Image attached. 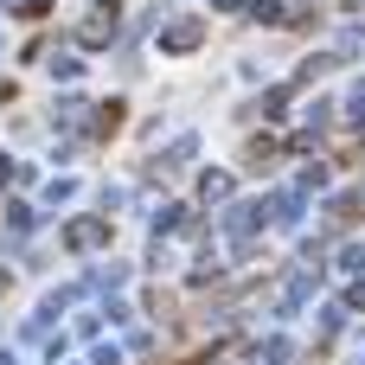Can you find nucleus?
Here are the masks:
<instances>
[{
	"label": "nucleus",
	"mask_w": 365,
	"mask_h": 365,
	"mask_svg": "<svg viewBox=\"0 0 365 365\" xmlns=\"http://www.w3.org/2000/svg\"><path fill=\"white\" fill-rule=\"evenodd\" d=\"M115 26H122V19H115V6H96V13L77 26V45H109V38H115Z\"/></svg>",
	"instance_id": "nucleus-1"
},
{
	"label": "nucleus",
	"mask_w": 365,
	"mask_h": 365,
	"mask_svg": "<svg viewBox=\"0 0 365 365\" xmlns=\"http://www.w3.org/2000/svg\"><path fill=\"white\" fill-rule=\"evenodd\" d=\"M250 13H257V19H269V26H282V19H289V6H282V0H250Z\"/></svg>",
	"instance_id": "nucleus-8"
},
{
	"label": "nucleus",
	"mask_w": 365,
	"mask_h": 365,
	"mask_svg": "<svg viewBox=\"0 0 365 365\" xmlns=\"http://www.w3.org/2000/svg\"><path fill=\"white\" fill-rule=\"evenodd\" d=\"M276 225H302V192H282L276 199Z\"/></svg>",
	"instance_id": "nucleus-6"
},
{
	"label": "nucleus",
	"mask_w": 365,
	"mask_h": 365,
	"mask_svg": "<svg viewBox=\"0 0 365 365\" xmlns=\"http://www.w3.org/2000/svg\"><path fill=\"white\" fill-rule=\"evenodd\" d=\"M340 58H365V32H359V26L340 32Z\"/></svg>",
	"instance_id": "nucleus-9"
},
{
	"label": "nucleus",
	"mask_w": 365,
	"mask_h": 365,
	"mask_svg": "<svg viewBox=\"0 0 365 365\" xmlns=\"http://www.w3.org/2000/svg\"><path fill=\"white\" fill-rule=\"evenodd\" d=\"M257 218H263V205H231V218H225V231H231L237 244H250V231H257Z\"/></svg>",
	"instance_id": "nucleus-4"
},
{
	"label": "nucleus",
	"mask_w": 365,
	"mask_h": 365,
	"mask_svg": "<svg viewBox=\"0 0 365 365\" xmlns=\"http://www.w3.org/2000/svg\"><path fill=\"white\" fill-rule=\"evenodd\" d=\"M346 115H353V122H365V83L353 90V96H346Z\"/></svg>",
	"instance_id": "nucleus-11"
},
{
	"label": "nucleus",
	"mask_w": 365,
	"mask_h": 365,
	"mask_svg": "<svg viewBox=\"0 0 365 365\" xmlns=\"http://www.w3.org/2000/svg\"><path fill=\"white\" fill-rule=\"evenodd\" d=\"M0 365H13V353H6V346H0Z\"/></svg>",
	"instance_id": "nucleus-13"
},
{
	"label": "nucleus",
	"mask_w": 365,
	"mask_h": 365,
	"mask_svg": "<svg viewBox=\"0 0 365 365\" xmlns=\"http://www.w3.org/2000/svg\"><path fill=\"white\" fill-rule=\"evenodd\" d=\"M199 192L218 205V199H231V180H225V173H205V180H199Z\"/></svg>",
	"instance_id": "nucleus-7"
},
{
	"label": "nucleus",
	"mask_w": 365,
	"mask_h": 365,
	"mask_svg": "<svg viewBox=\"0 0 365 365\" xmlns=\"http://www.w3.org/2000/svg\"><path fill=\"white\" fill-rule=\"evenodd\" d=\"M83 109H90L83 96H64V103H58V122H83Z\"/></svg>",
	"instance_id": "nucleus-10"
},
{
	"label": "nucleus",
	"mask_w": 365,
	"mask_h": 365,
	"mask_svg": "<svg viewBox=\"0 0 365 365\" xmlns=\"http://www.w3.org/2000/svg\"><path fill=\"white\" fill-rule=\"evenodd\" d=\"M199 38H205L199 19H173V26H160V51H192Z\"/></svg>",
	"instance_id": "nucleus-2"
},
{
	"label": "nucleus",
	"mask_w": 365,
	"mask_h": 365,
	"mask_svg": "<svg viewBox=\"0 0 365 365\" xmlns=\"http://www.w3.org/2000/svg\"><path fill=\"white\" fill-rule=\"evenodd\" d=\"M64 244H71V250H96V244H109V225H103V218H77V225L64 231Z\"/></svg>",
	"instance_id": "nucleus-3"
},
{
	"label": "nucleus",
	"mask_w": 365,
	"mask_h": 365,
	"mask_svg": "<svg viewBox=\"0 0 365 365\" xmlns=\"http://www.w3.org/2000/svg\"><path fill=\"white\" fill-rule=\"evenodd\" d=\"M340 263H346V269H353V276H359V269H365V244H353V250H346V257H340Z\"/></svg>",
	"instance_id": "nucleus-12"
},
{
	"label": "nucleus",
	"mask_w": 365,
	"mask_h": 365,
	"mask_svg": "<svg viewBox=\"0 0 365 365\" xmlns=\"http://www.w3.org/2000/svg\"><path fill=\"white\" fill-rule=\"evenodd\" d=\"M90 128H96V135H115V128H122V103H96Z\"/></svg>",
	"instance_id": "nucleus-5"
}]
</instances>
